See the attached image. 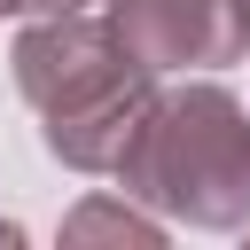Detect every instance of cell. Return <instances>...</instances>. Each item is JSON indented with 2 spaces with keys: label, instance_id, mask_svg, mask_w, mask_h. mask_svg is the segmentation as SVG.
Returning a JSON list of instances; mask_svg holds the SVG:
<instances>
[{
  "label": "cell",
  "instance_id": "5",
  "mask_svg": "<svg viewBox=\"0 0 250 250\" xmlns=\"http://www.w3.org/2000/svg\"><path fill=\"white\" fill-rule=\"evenodd\" d=\"M8 8H31V0H0V16H8Z\"/></svg>",
  "mask_w": 250,
  "mask_h": 250
},
{
  "label": "cell",
  "instance_id": "3",
  "mask_svg": "<svg viewBox=\"0 0 250 250\" xmlns=\"http://www.w3.org/2000/svg\"><path fill=\"white\" fill-rule=\"evenodd\" d=\"M109 23L148 70L234 62L250 47V0H109Z\"/></svg>",
  "mask_w": 250,
  "mask_h": 250
},
{
  "label": "cell",
  "instance_id": "2",
  "mask_svg": "<svg viewBox=\"0 0 250 250\" xmlns=\"http://www.w3.org/2000/svg\"><path fill=\"white\" fill-rule=\"evenodd\" d=\"M117 180L188 227H234L250 211V117L234 109L227 86L148 102L133 148L117 156Z\"/></svg>",
  "mask_w": 250,
  "mask_h": 250
},
{
  "label": "cell",
  "instance_id": "1",
  "mask_svg": "<svg viewBox=\"0 0 250 250\" xmlns=\"http://www.w3.org/2000/svg\"><path fill=\"white\" fill-rule=\"evenodd\" d=\"M16 86L47 125V148L78 172H117L148 117V62L117 39V23H86L78 8L16 39Z\"/></svg>",
  "mask_w": 250,
  "mask_h": 250
},
{
  "label": "cell",
  "instance_id": "4",
  "mask_svg": "<svg viewBox=\"0 0 250 250\" xmlns=\"http://www.w3.org/2000/svg\"><path fill=\"white\" fill-rule=\"evenodd\" d=\"M39 16H70V8H86V0H31Z\"/></svg>",
  "mask_w": 250,
  "mask_h": 250
}]
</instances>
